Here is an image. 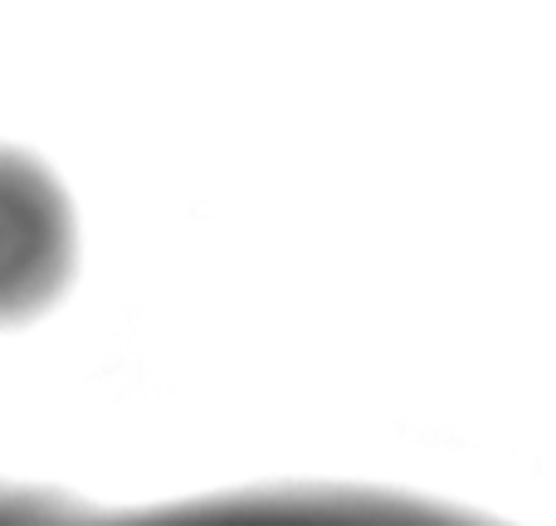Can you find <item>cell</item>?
<instances>
[{
  "label": "cell",
  "instance_id": "cell-2",
  "mask_svg": "<svg viewBox=\"0 0 556 526\" xmlns=\"http://www.w3.org/2000/svg\"><path fill=\"white\" fill-rule=\"evenodd\" d=\"M74 264L64 191L39 162L0 152V322L45 312Z\"/></svg>",
  "mask_w": 556,
  "mask_h": 526
},
{
  "label": "cell",
  "instance_id": "cell-1",
  "mask_svg": "<svg viewBox=\"0 0 556 526\" xmlns=\"http://www.w3.org/2000/svg\"><path fill=\"white\" fill-rule=\"evenodd\" d=\"M0 526H479L434 502L356 488H269L162 508H88L74 498L0 488Z\"/></svg>",
  "mask_w": 556,
  "mask_h": 526
}]
</instances>
